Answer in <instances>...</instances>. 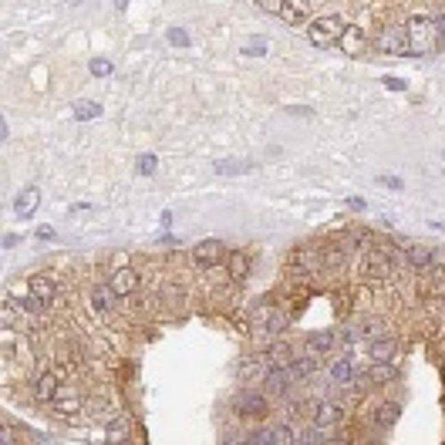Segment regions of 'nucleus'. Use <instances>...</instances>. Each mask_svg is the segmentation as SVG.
Here are the masks:
<instances>
[{"mask_svg":"<svg viewBox=\"0 0 445 445\" xmlns=\"http://www.w3.org/2000/svg\"><path fill=\"white\" fill-rule=\"evenodd\" d=\"M330 381L334 385H354V364H351V358H341V361L330 364Z\"/></svg>","mask_w":445,"mask_h":445,"instance_id":"22","label":"nucleus"},{"mask_svg":"<svg viewBox=\"0 0 445 445\" xmlns=\"http://www.w3.org/2000/svg\"><path fill=\"white\" fill-rule=\"evenodd\" d=\"M27 287L38 293L40 300H47V304H54V297H58V283H54V277H47V274H34L27 280Z\"/></svg>","mask_w":445,"mask_h":445,"instance_id":"15","label":"nucleus"},{"mask_svg":"<svg viewBox=\"0 0 445 445\" xmlns=\"http://www.w3.org/2000/svg\"><path fill=\"white\" fill-rule=\"evenodd\" d=\"M287 314H280V311H277V314H270V321H267V330H270V334H280V330H287Z\"/></svg>","mask_w":445,"mask_h":445,"instance_id":"29","label":"nucleus"},{"mask_svg":"<svg viewBox=\"0 0 445 445\" xmlns=\"http://www.w3.org/2000/svg\"><path fill=\"white\" fill-rule=\"evenodd\" d=\"M348 253H351V246L344 243V246H324V267H330V270H341L344 263H348Z\"/></svg>","mask_w":445,"mask_h":445,"instance_id":"21","label":"nucleus"},{"mask_svg":"<svg viewBox=\"0 0 445 445\" xmlns=\"http://www.w3.org/2000/svg\"><path fill=\"white\" fill-rule=\"evenodd\" d=\"M250 442H270V429H260V432H253V435H250Z\"/></svg>","mask_w":445,"mask_h":445,"instance_id":"36","label":"nucleus"},{"mask_svg":"<svg viewBox=\"0 0 445 445\" xmlns=\"http://www.w3.org/2000/svg\"><path fill=\"white\" fill-rule=\"evenodd\" d=\"M108 432H112V439H121V435H125V432H128V418H115V422H112V429H108Z\"/></svg>","mask_w":445,"mask_h":445,"instance_id":"33","label":"nucleus"},{"mask_svg":"<svg viewBox=\"0 0 445 445\" xmlns=\"http://www.w3.org/2000/svg\"><path fill=\"white\" fill-rule=\"evenodd\" d=\"M432 267H442L445 270V246H432Z\"/></svg>","mask_w":445,"mask_h":445,"instance_id":"35","label":"nucleus"},{"mask_svg":"<svg viewBox=\"0 0 445 445\" xmlns=\"http://www.w3.org/2000/svg\"><path fill=\"white\" fill-rule=\"evenodd\" d=\"M223 243L219 240H202V243H196L193 246V260L200 263V267H213V263H219L223 260Z\"/></svg>","mask_w":445,"mask_h":445,"instance_id":"7","label":"nucleus"},{"mask_svg":"<svg viewBox=\"0 0 445 445\" xmlns=\"http://www.w3.org/2000/svg\"><path fill=\"white\" fill-rule=\"evenodd\" d=\"M34 395H38V402H51L54 395H58V374L54 371H40L38 381H34Z\"/></svg>","mask_w":445,"mask_h":445,"instance_id":"14","label":"nucleus"},{"mask_svg":"<svg viewBox=\"0 0 445 445\" xmlns=\"http://www.w3.org/2000/svg\"><path fill=\"white\" fill-rule=\"evenodd\" d=\"M119 7H125V0H119Z\"/></svg>","mask_w":445,"mask_h":445,"instance_id":"40","label":"nucleus"},{"mask_svg":"<svg viewBox=\"0 0 445 445\" xmlns=\"http://www.w3.org/2000/svg\"><path fill=\"white\" fill-rule=\"evenodd\" d=\"M374 182H381L385 189H402V186H405V182H402V179H398V176H378Z\"/></svg>","mask_w":445,"mask_h":445,"instance_id":"32","label":"nucleus"},{"mask_svg":"<svg viewBox=\"0 0 445 445\" xmlns=\"http://www.w3.org/2000/svg\"><path fill=\"white\" fill-rule=\"evenodd\" d=\"M75 115H78L81 121L98 119V115H101V105H95V101H78V105H75Z\"/></svg>","mask_w":445,"mask_h":445,"instance_id":"27","label":"nucleus"},{"mask_svg":"<svg viewBox=\"0 0 445 445\" xmlns=\"http://www.w3.org/2000/svg\"><path fill=\"white\" fill-rule=\"evenodd\" d=\"M88 68H91V75H95V78H108V75L115 71V68H112V61H105V58H95Z\"/></svg>","mask_w":445,"mask_h":445,"instance_id":"28","label":"nucleus"},{"mask_svg":"<svg viewBox=\"0 0 445 445\" xmlns=\"http://www.w3.org/2000/svg\"><path fill=\"white\" fill-rule=\"evenodd\" d=\"M112 290L119 293V297H132L135 290H139V274L132 270V267H115V274H112Z\"/></svg>","mask_w":445,"mask_h":445,"instance_id":"8","label":"nucleus"},{"mask_svg":"<svg viewBox=\"0 0 445 445\" xmlns=\"http://www.w3.org/2000/svg\"><path fill=\"white\" fill-rule=\"evenodd\" d=\"M398 415H402V405L398 402H381L378 408H374V425L392 429V425L398 422Z\"/></svg>","mask_w":445,"mask_h":445,"instance_id":"18","label":"nucleus"},{"mask_svg":"<svg viewBox=\"0 0 445 445\" xmlns=\"http://www.w3.org/2000/svg\"><path fill=\"white\" fill-rule=\"evenodd\" d=\"M348 206H351V209H364V200H358V196H351V200H348Z\"/></svg>","mask_w":445,"mask_h":445,"instance_id":"38","label":"nucleus"},{"mask_svg":"<svg viewBox=\"0 0 445 445\" xmlns=\"http://www.w3.org/2000/svg\"><path fill=\"white\" fill-rule=\"evenodd\" d=\"M439 31H442V40H445V17H442V21H439Z\"/></svg>","mask_w":445,"mask_h":445,"instance_id":"39","label":"nucleus"},{"mask_svg":"<svg viewBox=\"0 0 445 445\" xmlns=\"http://www.w3.org/2000/svg\"><path fill=\"white\" fill-rule=\"evenodd\" d=\"M330 348H334V330H321V334L307 337V354H314V358H324Z\"/></svg>","mask_w":445,"mask_h":445,"instance_id":"19","label":"nucleus"},{"mask_svg":"<svg viewBox=\"0 0 445 445\" xmlns=\"http://www.w3.org/2000/svg\"><path fill=\"white\" fill-rule=\"evenodd\" d=\"M314 371H317V358H314V354L293 358V361L287 364V374H290V381H311V378H314Z\"/></svg>","mask_w":445,"mask_h":445,"instance_id":"10","label":"nucleus"},{"mask_svg":"<svg viewBox=\"0 0 445 445\" xmlns=\"http://www.w3.org/2000/svg\"><path fill=\"white\" fill-rule=\"evenodd\" d=\"M297 439V432L287 425V422H277V425H270V442H280V445H290Z\"/></svg>","mask_w":445,"mask_h":445,"instance_id":"26","label":"nucleus"},{"mask_svg":"<svg viewBox=\"0 0 445 445\" xmlns=\"http://www.w3.org/2000/svg\"><path fill=\"white\" fill-rule=\"evenodd\" d=\"M290 361H293V354H290V348H287L283 341H277V344L267 351V364H270V368H287Z\"/></svg>","mask_w":445,"mask_h":445,"instance_id":"25","label":"nucleus"},{"mask_svg":"<svg viewBox=\"0 0 445 445\" xmlns=\"http://www.w3.org/2000/svg\"><path fill=\"white\" fill-rule=\"evenodd\" d=\"M311 17V0H283L280 7V21L290 27H300Z\"/></svg>","mask_w":445,"mask_h":445,"instance_id":"5","label":"nucleus"},{"mask_svg":"<svg viewBox=\"0 0 445 445\" xmlns=\"http://www.w3.org/2000/svg\"><path fill=\"white\" fill-rule=\"evenodd\" d=\"M250 270H253V260H250L246 253H240V250H237V253H230V256H226V274H230V280H233V283H243L246 277H250Z\"/></svg>","mask_w":445,"mask_h":445,"instance_id":"9","label":"nucleus"},{"mask_svg":"<svg viewBox=\"0 0 445 445\" xmlns=\"http://www.w3.org/2000/svg\"><path fill=\"white\" fill-rule=\"evenodd\" d=\"M405 263L415 267V270H429L432 267V250L422 246V243H408L405 246Z\"/></svg>","mask_w":445,"mask_h":445,"instance_id":"12","label":"nucleus"},{"mask_svg":"<svg viewBox=\"0 0 445 445\" xmlns=\"http://www.w3.org/2000/svg\"><path fill=\"white\" fill-rule=\"evenodd\" d=\"M51 237H54V230H51V226H40V230H38V240H51Z\"/></svg>","mask_w":445,"mask_h":445,"instance_id":"37","label":"nucleus"},{"mask_svg":"<svg viewBox=\"0 0 445 445\" xmlns=\"http://www.w3.org/2000/svg\"><path fill=\"white\" fill-rule=\"evenodd\" d=\"M341 422H344V405L341 402H321L314 408V425H321L324 432L337 429Z\"/></svg>","mask_w":445,"mask_h":445,"instance_id":"3","label":"nucleus"},{"mask_svg":"<svg viewBox=\"0 0 445 445\" xmlns=\"http://www.w3.org/2000/svg\"><path fill=\"white\" fill-rule=\"evenodd\" d=\"M156 165H159V162H156V156H142V159H139V172H142V176H152V172H156Z\"/></svg>","mask_w":445,"mask_h":445,"instance_id":"31","label":"nucleus"},{"mask_svg":"<svg viewBox=\"0 0 445 445\" xmlns=\"http://www.w3.org/2000/svg\"><path fill=\"white\" fill-rule=\"evenodd\" d=\"M395 351H398V344H395L392 337H381V334H378V337L368 341V358H371V361H392Z\"/></svg>","mask_w":445,"mask_h":445,"instance_id":"11","label":"nucleus"},{"mask_svg":"<svg viewBox=\"0 0 445 445\" xmlns=\"http://www.w3.org/2000/svg\"><path fill=\"white\" fill-rule=\"evenodd\" d=\"M256 7H260V10H267V14H280L283 0H256Z\"/></svg>","mask_w":445,"mask_h":445,"instance_id":"34","label":"nucleus"},{"mask_svg":"<svg viewBox=\"0 0 445 445\" xmlns=\"http://www.w3.org/2000/svg\"><path fill=\"white\" fill-rule=\"evenodd\" d=\"M432 21L429 17H411L408 21V27H405V34L411 38V44H415V51H422L425 44H432Z\"/></svg>","mask_w":445,"mask_h":445,"instance_id":"6","label":"nucleus"},{"mask_svg":"<svg viewBox=\"0 0 445 445\" xmlns=\"http://www.w3.org/2000/svg\"><path fill=\"white\" fill-rule=\"evenodd\" d=\"M344 31H348V24H344L341 17L327 14V17H317V21L307 27V38H311V44H317V47H327V44L341 40V34H344Z\"/></svg>","mask_w":445,"mask_h":445,"instance_id":"1","label":"nucleus"},{"mask_svg":"<svg viewBox=\"0 0 445 445\" xmlns=\"http://www.w3.org/2000/svg\"><path fill=\"white\" fill-rule=\"evenodd\" d=\"M38 202H40V193L31 186V189H24V193L14 200V213H17V216H34Z\"/></svg>","mask_w":445,"mask_h":445,"instance_id":"20","label":"nucleus"},{"mask_svg":"<svg viewBox=\"0 0 445 445\" xmlns=\"http://www.w3.org/2000/svg\"><path fill=\"white\" fill-rule=\"evenodd\" d=\"M267 398H270L267 392H253V388H246V392L237 395L233 408H237L240 418H263V415H267Z\"/></svg>","mask_w":445,"mask_h":445,"instance_id":"2","label":"nucleus"},{"mask_svg":"<svg viewBox=\"0 0 445 445\" xmlns=\"http://www.w3.org/2000/svg\"><path fill=\"white\" fill-rule=\"evenodd\" d=\"M405 38H408V34H405L402 27H388V31L378 38V44H381L385 51H395V54H398V51H405V47H402Z\"/></svg>","mask_w":445,"mask_h":445,"instance_id":"24","label":"nucleus"},{"mask_svg":"<svg viewBox=\"0 0 445 445\" xmlns=\"http://www.w3.org/2000/svg\"><path fill=\"white\" fill-rule=\"evenodd\" d=\"M115 297H119V293L112 290V283H108V287L101 283V287L91 290V304H95L98 314H112V311H115Z\"/></svg>","mask_w":445,"mask_h":445,"instance_id":"16","label":"nucleus"},{"mask_svg":"<svg viewBox=\"0 0 445 445\" xmlns=\"http://www.w3.org/2000/svg\"><path fill=\"white\" fill-rule=\"evenodd\" d=\"M398 378V368L392 361H371V368H368V381L371 385H392Z\"/></svg>","mask_w":445,"mask_h":445,"instance_id":"13","label":"nucleus"},{"mask_svg":"<svg viewBox=\"0 0 445 445\" xmlns=\"http://www.w3.org/2000/svg\"><path fill=\"white\" fill-rule=\"evenodd\" d=\"M290 374H287V368H270L267 371V378H263V392L270 395V398H283L287 392H290Z\"/></svg>","mask_w":445,"mask_h":445,"instance_id":"4","label":"nucleus"},{"mask_svg":"<svg viewBox=\"0 0 445 445\" xmlns=\"http://www.w3.org/2000/svg\"><path fill=\"white\" fill-rule=\"evenodd\" d=\"M246 162H216V172H246Z\"/></svg>","mask_w":445,"mask_h":445,"instance_id":"30","label":"nucleus"},{"mask_svg":"<svg viewBox=\"0 0 445 445\" xmlns=\"http://www.w3.org/2000/svg\"><path fill=\"white\" fill-rule=\"evenodd\" d=\"M364 44H368V38H364L361 27H348V31L341 34V47H344L348 54H361Z\"/></svg>","mask_w":445,"mask_h":445,"instance_id":"23","label":"nucleus"},{"mask_svg":"<svg viewBox=\"0 0 445 445\" xmlns=\"http://www.w3.org/2000/svg\"><path fill=\"white\" fill-rule=\"evenodd\" d=\"M51 408H54L58 415L71 418V415H78L81 411V398L75 395V392H64V395H54V398H51Z\"/></svg>","mask_w":445,"mask_h":445,"instance_id":"17","label":"nucleus"}]
</instances>
